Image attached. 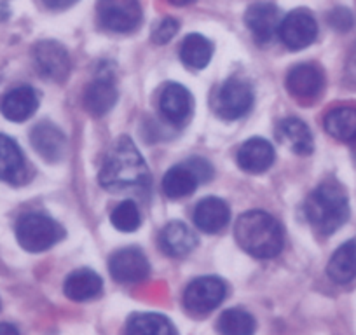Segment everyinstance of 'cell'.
I'll use <instances>...</instances> for the list:
<instances>
[{
  "label": "cell",
  "mask_w": 356,
  "mask_h": 335,
  "mask_svg": "<svg viewBox=\"0 0 356 335\" xmlns=\"http://www.w3.org/2000/svg\"><path fill=\"white\" fill-rule=\"evenodd\" d=\"M196 245V236L184 222H170L159 234L161 250L170 257H186Z\"/></svg>",
  "instance_id": "obj_18"
},
{
  "label": "cell",
  "mask_w": 356,
  "mask_h": 335,
  "mask_svg": "<svg viewBox=\"0 0 356 335\" xmlns=\"http://www.w3.org/2000/svg\"><path fill=\"white\" fill-rule=\"evenodd\" d=\"M65 238V229L42 213H26L16 224V239L30 254H40L53 248Z\"/></svg>",
  "instance_id": "obj_4"
},
{
  "label": "cell",
  "mask_w": 356,
  "mask_h": 335,
  "mask_svg": "<svg viewBox=\"0 0 356 335\" xmlns=\"http://www.w3.org/2000/svg\"><path fill=\"white\" fill-rule=\"evenodd\" d=\"M275 163V149L267 140L250 138L239 147L238 164L248 173H264Z\"/></svg>",
  "instance_id": "obj_17"
},
{
  "label": "cell",
  "mask_w": 356,
  "mask_h": 335,
  "mask_svg": "<svg viewBox=\"0 0 356 335\" xmlns=\"http://www.w3.org/2000/svg\"><path fill=\"white\" fill-rule=\"evenodd\" d=\"M282 23L280 9L271 2H257L245 13V25L259 44H266L276 35Z\"/></svg>",
  "instance_id": "obj_11"
},
{
  "label": "cell",
  "mask_w": 356,
  "mask_h": 335,
  "mask_svg": "<svg viewBox=\"0 0 356 335\" xmlns=\"http://www.w3.org/2000/svg\"><path fill=\"white\" fill-rule=\"evenodd\" d=\"M112 225L121 232H133L140 227V211L138 206L131 199H126L114 208L111 215Z\"/></svg>",
  "instance_id": "obj_29"
},
{
  "label": "cell",
  "mask_w": 356,
  "mask_h": 335,
  "mask_svg": "<svg viewBox=\"0 0 356 335\" xmlns=\"http://www.w3.org/2000/svg\"><path fill=\"white\" fill-rule=\"evenodd\" d=\"M100 183L114 194L143 193L150 183V172L140 150L128 136L114 142L100 170Z\"/></svg>",
  "instance_id": "obj_1"
},
{
  "label": "cell",
  "mask_w": 356,
  "mask_h": 335,
  "mask_svg": "<svg viewBox=\"0 0 356 335\" xmlns=\"http://www.w3.org/2000/svg\"><path fill=\"white\" fill-rule=\"evenodd\" d=\"M104 281L100 276L91 269H79L67 276L63 283L65 295L75 302H86L100 295Z\"/></svg>",
  "instance_id": "obj_21"
},
{
  "label": "cell",
  "mask_w": 356,
  "mask_h": 335,
  "mask_svg": "<svg viewBox=\"0 0 356 335\" xmlns=\"http://www.w3.org/2000/svg\"><path fill=\"white\" fill-rule=\"evenodd\" d=\"M211 56H213V46L207 37L200 33H191L184 39L182 47H180V58L184 65L193 70H203L208 67Z\"/></svg>",
  "instance_id": "obj_25"
},
{
  "label": "cell",
  "mask_w": 356,
  "mask_h": 335,
  "mask_svg": "<svg viewBox=\"0 0 356 335\" xmlns=\"http://www.w3.org/2000/svg\"><path fill=\"white\" fill-rule=\"evenodd\" d=\"M39 107V97L30 86H18L0 98V112L13 122H23L32 117Z\"/></svg>",
  "instance_id": "obj_14"
},
{
  "label": "cell",
  "mask_w": 356,
  "mask_h": 335,
  "mask_svg": "<svg viewBox=\"0 0 356 335\" xmlns=\"http://www.w3.org/2000/svg\"><path fill=\"white\" fill-rule=\"evenodd\" d=\"M278 136L292 152L299 154V156H309L313 152V135L306 122H302L300 119H283L278 126Z\"/></svg>",
  "instance_id": "obj_23"
},
{
  "label": "cell",
  "mask_w": 356,
  "mask_h": 335,
  "mask_svg": "<svg viewBox=\"0 0 356 335\" xmlns=\"http://www.w3.org/2000/svg\"><path fill=\"white\" fill-rule=\"evenodd\" d=\"M177 32H178L177 19L166 18L156 26V30H154V33H152V40L157 44V46H163V44L170 42Z\"/></svg>",
  "instance_id": "obj_30"
},
{
  "label": "cell",
  "mask_w": 356,
  "mask_h": 335,
  "mask_svg": "<svg viewBox=\"0 0 356 335\" xmlns=\"http://www.w3.org/2000/svg\"><path fill=\"white\" fill-rule=\"evenodd\" d=\"M253 105V91L248 82L238 77L225 81L215 97V112L225 121H236L250 112Z\"/></svg>",
  "instance_id": "obj_5"
},
{
  "label": "cell",
  "mask_w": 356,
  "mask_h": 335,
  "mask_svg": "<svg viewBox=\"0 0 356 335\" xmlns=\"http://www.w3.org/2000/svg\"><path fill=\"white\" fill-rule=\"evenodd\" d=\"M224 281L215 276H203L191 283L184 293V304L194 314H208L217 309L225 299Z\"/></svg>",
  "instance_id": "obj_7"
},
{
  "label": "cell",
  "mask_w": 356,
  "mask_h": 335,
  "mask_svg": "<svg viewBox=\"0 0 356 335\" xmlns=\"http://www.w3.org/2000/svg\"><path fill=\"white\" fill-rule=\"evenodd\" d=\"M231 220L229 206L218 197H207L200 201L194 210V224L207 234H217Z\"/></svg>",
  "instance_id": "obj_19"
},
{
  "label": "cell",
  "mask_w": 356,
  "mask_h": 335,
  "mask_svg": "<svg viewBox=\"0 0 356 335\" xmlns=\"http://www.w3.org/2000/svg\"><path fill=\"white\" fill-rule=\"evenodd\" d=\"M126 332L133 335H175L177 328L161 314L138 313L129 318L126 323Z\"/></svg>",
  "instance_id": "obj_27"
},
{
  "label": "cell",
  "mask_w": 356,
  "mask_h": 335,
  "mask_svg": "<svg viewBox=\"0 0 356 335\" xmlns=\"http://www.w3.org/2000/svg\"><path fill=\"white\" fill-rule=\"evenodd\" d=\"M0 180L19 186L26 180V161L18 143L0 133Z\"/></svg>",
  "instance_id": "obj_16"
},
{
  "label": "cell",
  "mask_w": 356,
  "mask_h": 335,
  "mask_svg": "<svg viewBox=\"0 0 356 335\" xmlns=\"http://www.w3.org/2000/svg\"><path fill=\"white\" fill-rule=\"evenodd\" d=\"M35 152L47 163H58L67 154V136L51 122H40L30 133Z\"/></svg>",
  "instance_id": "obj_12"
},
{
  "label": "cell",
  "mask_w": 356,
  "mask_h": 335,
  "mask_svg": "<svg viewBox=\"0 0 356 335\" xmlns=\"http://www.w3.org/2000/svg\"><path fill=\"white\" fill-rule=\"evenodd\" d=\"M161 114L173 124H182L193 112V97L182 84L170 82L161 93Z\"/></svg>",
  "instance_id": "obj_15"
},
{
  "label": "cell",
  "mask_w": 356,
  "mask_h": 335,
  "mask_svg": "<svg viewBox=\"0 0 356 335\" xmlns=\"http://www.w3.org/2000/svg\"><path fill=\"white\" fill-rule=\"evenodd\" d=\"M98 19L111 32L129 33L142 23V8L138 0H100Z\"/></svg>",
  "instance_id": "obj_6"
},
{
  "label": "cell",
  "mask_w": 356,
  "mask_h": 335,
  "mask_svg": "<svg viewBox=\"0 0 356 335\" xmlns=\"http://www.w3.org/2000/svg\"><path fill=\"white\" fill-rule=\"evenodd\" d=\"M323 86V74L314 65H297L286 77V88L297 100H313L321 93Z\"/></svg>",
  "instance_id": "obj_13"
},
{
  "label": "cell",
  "mask_w": 356,
  "mask_h": 335,
  "mask_svg": "<svg viewBox=\"0 0 356 335\" xmlns=\"http://www.w3.org/2000/svg\"><path fill=\"white\" fill-rule=\"evenodd\" d=\"M280 39L289 49L300 51L309 47L318 37V23L307 9H296L280 23Z\"/></svg>",
  "instance_id": "obj_8"
},
{
  "label": "cell",
  "mask_w": 356,
  "mask_h": 335,
  "mask_svg": "<svg viewBox=\"0 0 356 335\" xmlns=\"http://www.w3.org/2000/svg\"><path fill=\"white\" fill-rule=\"evenodd\" d=\"M348 70H349V75H351V77L356 81V47H355V49H353L351 56H349Z\"/></svg>",
  "instance_id": "obj_34"
},
{
  "label": "cell",
  "mask_w": 356,
  "mask_h": 335,
  "mask_svg": "<svg viewBox=\"0 0 356 335\" xmlns=\"http://www.w3.org/2000/svg\"><path fill=\"white\" fill-rule=\"evenodd\" d=\"M234 238L246 254L257 259H273L283 248L282 225L262 210L243 213L234 224Z\"/></svg>",
  "instance_id": "obj_2"
},
{
  "label": "cell",
  "mask_w": 356,
  "mask_h": 335,
  "mask_svg": "<svg viewBox=\"0 0 356 335\" xmlns=\"http://www.w3.org/2000/svg\"><path fill=\"white\" fill-rule=\"evenodd\" d=\"M325 129L341 142L356 140V108L339 107L325 115Z\"/></svg>",
  "instance_id": "obj_26"
},
{
  "label": "cell",
  "mask_w": 356,
  "mask_h": 335,
  "mask_svg": "<svg viewBox=\"0 0 356 335\" xmlns=\"http://www.w3.org/2000/svg\"><path fill=\"white\" fill-rule=\"evenodd\" d=\"M44 4L49 9H54V11H61V9H68L74 4H77L79 0H42Z\"/></svg>",
  "instance_id": "obj_33"
},
{
  "label": "cell",
  "mask_w": 356,
  "mask_h": 335,
  "mask_svg": "<svg viewBox=\"0 0 356 335\" xmlns=\"http://www.w3.org/2000/svg\"><path fill=\"white\" fill-rule=\"evenodd\" d=\"M168 2H170V4H173V6H178V8H186V6L194 4L196 0H168Z\"/></svg>",
  "instance_id": "obj_36"
},
{
  "label": "cell",
  "mask_w": 356,
  "mask_h": 335,
  "mask_svg": "<svg viewBox=\"0 0 356 335\" xmlns=\"http://www.w3.org/2000/svg\"><path fill=\"white\" fill-rule=\"evenodd\" d=\"M328 22H330V25L334 26V28H337L339 32H348V30L353 26V22H355V19H353V15L348 11V9L339 8L330 13Z\"/></svg>",
  "instance_id": "obj_31"
},
{
  "label": "cell",
  "mask_w": 356,
  "mask_h": 335,
  "mask_svg": "<svg viewBox=\"0 0 356 335\" xmlns=\"http://www.w3.org/2000/svg\"><path fill=\"white\" fill-rule=\"evenodd\" d=\"M187 166L193 170L194 173H196V177L200 179V182H208V180L213 177V170H211L210 163H207L204 159H201V157H194V159L187 161Z\"/></svg>",
  "instance_id": "obj_32"
},
{
  "label": "cell",
  "mask_w": 356,
  "mask_h": 335,
  "mask_svg": "<svg viewBox=\"0 0 356 335\" xmlns=\"http://www.w3.org/2000/svg\"><path fill=\"white\" fill-rule=\"evenodd\" d=\"M111 275L119 283H140L147 279L150 264L142 250L122 248L115 252L108 262Z\"/></svg>",
  "instance_id": "obj_10"
},
{
  "label": "cell",
  "mask_w": 356,
  "mask_h": 335,
  "mask_svg": "<svg viewBox=\"0 0 356 335\" xmlns=\"http://www.w3.org/2000/svg\"><path fill=\"white\" fill-rule=\"evenodd\" d=\"M35 68L42 77L53 82H63L70 72V58L67 49L54 40H42L33 47Z\"/></svg>",
  "instance_id": "obj_9"
},
{
  "label": "cell",
  "mask_w": 356,
  "mask_h": 335,
  "mask_svg": "<svg viewBox=\"0 0 356 335\" xmlns=\"http://www.w3.org/2000/svg\"><path fill=\"white\" fill-rule=\"evenodd\" d=\"M217 328L225 335H246L255 330V318L243 309H227L220 314Z\"/></svg>",
  "instance_id": "obj_28"
},
{
  "label": "cell",
  "mask_w": 356,
  "mask_h": 335,
  "mask_svg": "<svg viewBox=\"0 0 356 335\" xmlns=\"http://www.w3.org/2000/svg\"><path fill=\"white\" fill-rule=\"evenodd\" d=\"M118 101V88L108 77H100L91 82L84 93V107L93 117H104Z\"/></svg>",
  "instance_id": "obj_20"
},
{
  "label": "cell",
  "mask_w": 356,
  "mask_h": 335,
  "mask_svg": "<svg viewBox=\"0 0 356 335\" xmlns=\"http://www.w3.org/2000/svg\"><path fill=\"white\" fill-rule=\"evenodd\" d=\"M327 275L337 285H348L356 278V241L344 243L328 261Z\"/></svg>",
  "instance_id": "obj_22"
},
{
  "label": "cell",
  "mask_w": 356,
  "mask_h": 335,
  "mask_svg": "<svg viewBox=\"0 0 356 335\" xmlns=\"http://www.w3.org/2000/svg\"><path fill=\"white\" fill-rule=\"evenodd\" d=\"M304 211L314 231L334 234L349 218L348 194L337 182H323L309 194Z\"/></svg>",
  "instance_id": "obj_3"
},
{
  "label": "cell",
  "mask_w": 356,
  "mask_h": 335,
  "mask_svg": "<svg viewBox=\"0 0 356 335\" xmlns=\"http://www.w3.org/2000/svg\"><path fill=\"white\" fill-rule=\"evenodd\" d=\"M0 334H18V328L9 323H0Z\"/></svg>",
  "instance_id": "obj_35"
},
{
  "label": "cell",
  "mask_w": 356,
  "mask_h": 335,
  "mask_svg": "<svg viewBox=\"0 0 356 335\" xmlns=\"http://www.w3.org/2000/svg\"><path fill=\"white\" fill-rule=\"evenodd\" d=\"M200 179L187 164L173 166L168 170L163 179V193L170 199H184V197L194 194L200 186Z\"/></svg>",
  "instance_id": "obj_24"
}]
</instances>
